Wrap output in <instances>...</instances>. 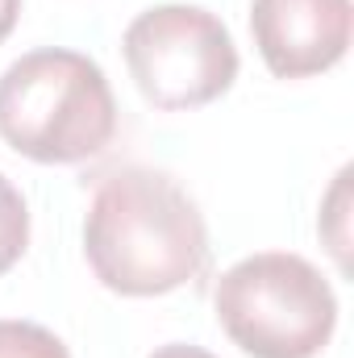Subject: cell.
<instances>
[{
  "mask_svg": "<svg viewBox=\"0 0 354 358\" xmlns=\"http://www.w3.org/2000/svg\"><path fill=\"white\" fill-rule=\"evenodd\" d=\"M92 275L117 296H167L208 267V229L171 176L125 167L100 179L84 217Z\"/></svg>",
  "mask_w": 354,
  "mask_h": 358,
  "instance_id": "6da1fadb",
  "label": "cell"
},
{
  "mask_svg": "<svg viewBox=\"0 0 354 358\" xmlns=\"http://www.w3.org/2000/svg\"><path fill=\"white\" fill-rule=\"evenodd\" d=\"M117 134V100L100 63L46 46L0 76V138L34 163L96 159Z\"/></svg>",
  "mask_w": 354,
  "mask_h": 358,
  "instance_id": "7a4b0ae2",
  "label": "cell"
},
{
  "mask_svg": "<svg viewBox=\"0 0 354 358\" xmlns=\"http://www.w3.org/2000/svg\"><path fill=\"white\" fill-rule=\"evenodd\" d=\"M213 308L225 338L250 358H317L338 329L330 279L288 250L234 263L213 287Z\"/></svg>",
  "mask_w": 354,
  "mask_h": 358,
  "instance_id": "3957f363",
  "label": "cell"
},
{
  "mask_svg": "<svg viewBox=\"0 0 354 358\" xmlns=\"http://www.w3.org/2000/svg\"><path fill=\"white\" fill-rule=\"evenodd\" d=\"M121 50L146 104L163 113L204 108L238 80V46L229 29L200 4H155L138 13Z\"/></svg>",
  "mask_w": 354,
  "mask_h": 358,
  "instance_id": "277c9868",
  "label": "cell"
},
{
  "mask_svg": "<svg viewBox=\"0 0 354 358\" xmlns=\"http://www.w3.org/2000/svg\"><path fill=\"white\" fill-rule=\"evenodd\" d=\"M354 8L351 0H255L250 34L275 80L321 76L346 59Z\"/></svg>",
  "mask_w": 354,
  "mask_h": 358,
  "instance_id": "5b68a950",
  "label": "cell"
},
{
  "mask_svg": "<svg viewBox=\"0 0 354 358\" xmlns=\"http://www.w3.org/2000/svg\"><path fill=\"white\" fill-rule=\"evenodd\" d=\"M29 246V204L0 171V275L21 263Z\"/></svg>",
  "mask_w": 354,
  "mask_h": 358,
  "instance_id": "8992f818",
  "label": "cell"
},
{
  "mask_svg": "<svg viewBox=\"0 0 354 358\" xmlns=\"http://www.w3.org/2000/svg\"><path fill=\"white\" fill-rule=\"evenodd\" d=\"M0 358H71V355L46 325L0 321Z\"/></svg>",
  "mask_w": 354,
  "mask_h": 358,
  "instance_id": "52a82bcc",
  "label": "cell"
},
{
  "mask_svg": "<svg viewBox=\"0 0 354 358\" xmlns=\"http://www.w3.org/2000/svg\"><path fill=\"white\" fill-rule=\"evenodd\" d=\"M150 358H217L208 355V350H200V346H183V342H171V346H159Z\"/></svg>",
  "mask_w": 354,
  "mask_h": 358,
  "instance_id": "ba28073f",
  "label": "cell"
},
{
  "mask_svg": "<svg viewBox=\"0 0 354 358\" xmlns=\"http://www.w3.org/2000/svg\"><path fill=\"white\" fill-rule=\"evenodd\" d=\"M17 17H21V0H0V42L13 34Z\"/></svg>",
  "mask_w": 354,
  "mask_h": 358,
  "instance_id": "9c48e42d",
  "label": "cell"
}]
</instances>
